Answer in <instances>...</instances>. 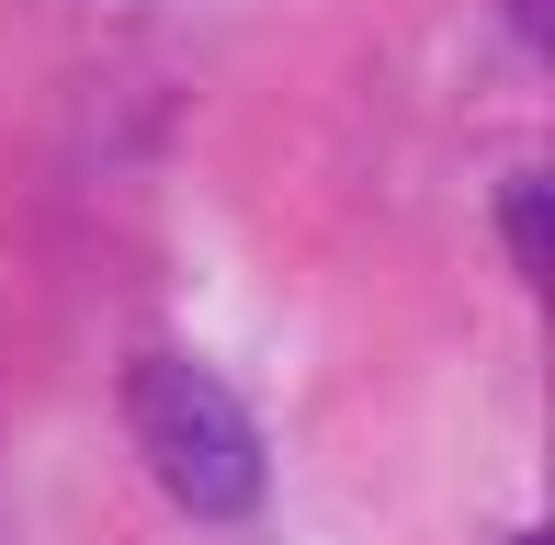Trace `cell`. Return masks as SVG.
Masks as SVG:
<instances>
[{"mask_svg":"<svg viewBox=\"0 0 555 545\" xmlns=\"http://www.w3.org/2000/svg\"><path fill=\"white\" fill-rule=\"evenodd\" d=\"M125 420H137L147 478H159L193 523H238V511L261 500V432H249V409L227 398L205 364L147 353L137 376H125Z\"/></svg>","mask_w":555,"mask_h":545,"instance_id":"1","label":"cell"},{"mask_svg":"<svg viewBox=\"0 0 555 545\" xmlns=\"http://www.w3.org/2000/svg\"><path fill=\"white\" fill-rule=\"evenodd\" d=\"M511 262L544 284V182H511Z\"/></svg>","mask_w":555,"mask_h":545,"instance_id":"2","label":"cell"}]
</instances>
